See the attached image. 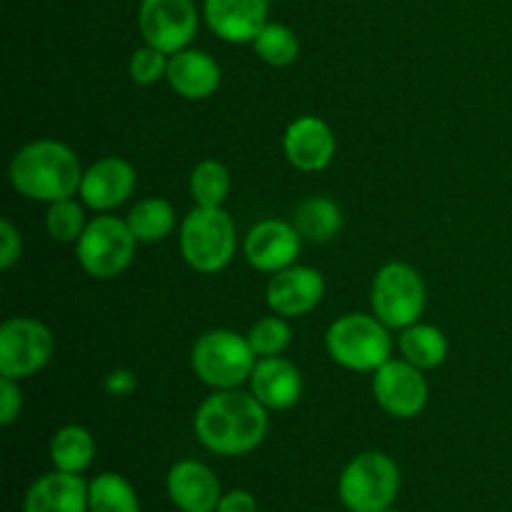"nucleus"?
I'll use <instances>...</instances> for the list:
<instances>
[{
	"label": "nucleus",
	"mask_w": 512,
	"mask_h": 512,
	"mask_svg": "<svg viewBox=\"0 0 512 512\" xmlns=\"http://www.w3.org/2000/svg\"><path fill=\"white\" fill-rule=\"evenodd\" d=\"M258 355L250 348L248 335L230 328H213L200 335L190 350V368L195 378L210 390L243 388L253 375Z\"/></svg>",
	"instance_id": "20e7f679"
},
{
	"label": "nucleus",
	"mask_w": 512,
	"mask_h": 512,
	"mask_svg": "<svg viewBox=\"0 0 512 512\" xmlns=\"http://www.w3.org/2000/svg\"><path fill=\"white\" fill-rule=\"evenodd\" d=\"M400 483V468L388 453L365 450L340 473L338 498L348 512H383L398 500Z\"/></svg>",
	"instance_id": "423d86ee"
},
{
	"label": "nucleus",
	"mask_w": 512,
	"mask_h": 512,
	"mask_svg": "<svg viewBox=\"0 0 512 512\" xmlns=\"http://www.w3.org/2000/svg\"><path fill=\"white\" fill-rule=\"evenodd\" d=\"M23 512H88V480L53 468L25 490Z\"/></svg>",
	"instance_id": "aec40b11"
},
{
	"label": "nucleus",
	"mask_w": 512,
	"mask_h": 512,
	"mask_svg": "<svg viewBox=\"0 0 512 512\" xmlns=\"http://www.w3.org/2000/svg\"><path fill=\"white\" fill-rule=\"evenodd\" d=\"M135 248H138V238L130 230L128 220L100 213L88 220V228L75 243V255H78L80 268L90 278L113 280L130 268Z\"/></svg>",
	"instance_id": "0eeeda50"
},
{
	"label": "nucleus",
	"mask_w": 512,
	"mask_h": 512,
	"mask_svg": "<svg viewBox=\"0 0 512 512\" xmlns=\"http://www.w3.org/2000/svg\"><path fill=\"white\" fill-rule=\"evenodd\" d=\"M295 228L300 230L303 240L310 243H330L343 230V210L333 198L325 195H310L295 208Z\"/></svg>",
	"instance_id": "5701e85b"
},
{
	"label": "nucleus",
	"mask_w": 512,
	"mask_h": 512,
	"mask_svg": "<svg viewBox=\"0 0 512 512\" xmlns=\"http://www.w3.org/2000/svg\"><path fill=\"white\" fill-rule=\"evenodd\" d=\"M235 250L238 230L225 208L195 205L180 223V255L195 273H220L233 263Z\"/></svg>",
	"instance_id": "39448f33"
},
{
	"label": "nucleus",
	"mask_w": 512,
	"mask_h": 512,
	"mask_svg": "<svg viewBox=\"0 0 512 512\" xmlns=\"http://www.w3.org/2000/svg\"><path fill=\"white\" fill-rule=\"evenodd\" d=\"M345 512H348V510H345Z\"/></svg>",
	"instance_id": "c9c22d12"
},
{
	"label": "nucleus",
	"mask_w": 512,
	"mask_h": 512,
	"mask_svg": "<svg viewBox=\"0 0 512 512\" xmlns=\"http://www.w3.org/2000/svg\"><path fill=\"white\" fill-rule=\"evenodd\" d=\"M215 512H260V505H258V498H255L250 490L235 488V490H228V493H223V498H220Z\"/></svg>",
	"instance_id": "72a5a7b5"
},
{
	"label": "nucleus",
	"mask_w": 512,
	"mask_h": 512,
	"mask_svg": "<svg viewBox=\"0 0 512 512\" xmlns=\"http://www.w3.org/2000/svg\"><path fill=\"white\" fill-rule=\"evenodd\" d=\"M20 410H23L20 380L3 378V375H0V423H3L5 428H10V425L20 418Z\"/></svg>",
	"instance_id": "7c9ffc66"
},
{
	"label": "nucleus",
	"mask_w": 512,
	"mask_h": 512,
	"mask_svg": "<svg viewBox=\"0 0 512 512\" xmlns=\"http://www.w3.org/2000/svg\"><path fill=\"white\" fill-rule=\"evenodd\" d=\"M165 80L173 93L183 100H205L218 93L223 83V70L218 60L205 50L185 48L170 55Z\"/></svg>",
	"instance_id": "6ab92c4d"
},
{
	"label": "nucleus",
	"mask_w": 512,
	"mask_h": 512,
	"mask_svg": "<svg viewBox=\"0 0 512 512\" xmlns=\"http://www.w3.org/2000/svg\"><path fill=\"white\" fill-rule=\"evenodd\" d=\"M105 393L113 395V398H128L138 390V375L130 368H113L103 380Z\"/></svg>",
	"instance_id": "473e14b6"
},
{
	"label": "nucleus",
	"mask_w": 512,
	"mask_h": 512,
	"mask_svg": "<svg viewBox=\"0 0 512 512\" xmlns=\"http://www.w3.org/2000/svg\"><path fill=\"white\" fill-rule=\"evenodd\" d=\"M168 60L170 55L163 53V50L153 48V45L148 43L140 45V48L133 50V55H130V80H133L135 85H145V88L160 83V80H165V75H168Z\"/></svg>",
	"instance_id": "c756f323"
},
{
	"label": "nucleus",
	"mask_w": 512,
	"mask_h": 512,
	"mask_svg": "<svg viewBox=\"0 0 512 512\" xmlns=\"http://www.w3.org/2000/svg\"><path fill=\"white\" fill-rule=\"evenodd\" d=\"M85 228H88L85 203L78 195L50 203L45 210V230L55 243H78Z\"/></svg>",
	"instance_id": "cd10ccee"
},
{
	"label": "nucleus",
	"mask_w": 512,
	"mask_h": 512,
	"mask_svg": "<svg viewBox=\"0 0 512 512\" xmlns=\"http://www.w3.org/2000/svg\"><path fill=\"white\" fill-rule=\"evenodd\" d=\"M383 512H403V510H398V508H388V510H383Z\"/></svg>",
	"instance_id": "f704fd0d"
},
{
	"label": "nucleus",
	"mask_w": 512,
	"mask_h": 512,
	"mask_svg": "<svg viewBox=\"0 0 512 512\" xmlns=\"http://www.w3.org/2000/svg\"><path fill=\"white\" fill-rule=\"evenodd\" d=\"M325 298V278L318 268L310 265H290L280 273L270 275L268 288H265V303L270 313L283 315L295 320L313 313Z\"/></svg>",
	"instance_id": "ddd939ff"
},
{
	"label": "nucleus",
	"mask_w": 512,
	"mask_h": 512,
	"mask_svg": "<svg viewBox=\"0 0 512 512\" xmlns=\"http://www.w3.org/2000/svg\"><path fill=\"white\" fill-rule=\"evenodd\" d=\"M55 338L50 328L28 315H15L0 325V375L28 380L50 363Z\"/></svg>",
	"instance_id": "1a4fd4ad"
},
{
	"label": "nucleus",
	"mask_w": 512,
	"mask_h": 512,
	"mask_svg": "<svg viewBox=\"0 0 512 512\" xmlns=\"http://www.w3.org/2000/svg\"><path fill=\"white\" fill-rule=\"evenodd\" d=\"M373 398L390 418L413 420L428 408L430 385L425 370L403 358H390L373 373Z\"/></svg>",
	"instance_id": "9b49d317"
},
{
	"label": "nucleus",
	"mask_w": 512,
	"mask_h": 512,
	"mask_svg": "<svg viewBox=\"0 0 512 512\" xmlns=\"http://www.w3.org/2000/svg\"><path fill=\"white\" fill-rule=\"evenodd\" d=\"M135 185H138V173L133 163L120 155H105L85 168L78 198L95 213H113L115 208L128 203L130 195L135 193Z\"/></svg>",
	"instance_id": "4468645a"
},
{
	"label": "nucleus",
	"mask_w": 512,
	"mask_h": 512,
	"mask_svg": "<svg viewBox=\"0 0 512 512\" xmlns=\"http://www.w3.org/2000/svg\"><path fill=\"white\" fill-rule=\"evenodd\" d=\"M270 0H203V20L215 38L250 45L268 25Z\"/></svg>",
	"instance_id": "dca6fc26"
},
{
	"label": "nucleus",
	"mask_w": 512,
	"mask_h": 512,
	"mask_svg": "<svg viewBox=\"0 0 512 512\" xmlns=\"http://www.w3.org/2000/svg\"><path fill=\"white\" fill-rule=\"evenodd\" d=\"M248 343L258 358H278V355H285L290 343H293V330H290L288 318L273 313L255 320L253 328L248 330Z\"/></svg>",
	"instance_id": "c85d7f7f"
},
{
	"label": "nucleus",
	"mask_w": 512,
	"mask_h": 512,
	"mask_svg": "<svg viewBox=\"0 0 512 512\" xmlns=\"http://www.w3.org/2000/svg\"><path fill=\"white\" fill-rule=\"evenodd\" d=\"M230 170L220 160L205 158L193 168L188 180L190 198L200 208H223L230 195Z\"/></svg>",
	"instance_id": "a878e982"
},
{
	"label": "nucleus",
	"mask_w": 512,
	"mask_h": 512,
	"mask_svg": "<svg viewBox=\"0 0 512 512\" xmlns=\"http://www.w3.org/2000/svg\"><path fill=\"white\" fill-rule=\"evenodd\" d=\"M128 225L138 243H160L168 235H173L175 225H178V215L175 208L160 195H150V198L138 200L128 213Z\"/></svg>",
	"instance_id": "b1692460"
},
{
	"label": "nucleus",
	"mask_w": 512,
	"mask_h": 512,
	"mask_svg": "<svg viewBox=\"0 0 512 512\" xmlns=\"http://www.w3.org/2000/svg\"><path fill=\"white\" fill-rule=\"evenodd\" d=\"M398 348L400 358L408 360V363H413L420 370L440 368L450 355L448 335L438 325L423 323V320L400 330Z\"/></svg>",
	"instance_id": "412c9836"
},
{
	"label": "nucleus",
	"mask_w": 512,
	"mask_h": 512,
	"mask_svg": "<svg viewBox=\"0 0 512 512\" xmlns=\"http://www.w3.org/2000/svg\"><path fill=\"white\" fill-rule=\"evenodd\" d=\"M83 163L68 143L40 138L25 143L13 155L8 168L10 185L18 195L33 203H58L75 198L83 183Z\"/></svg>",
	"instance_id": "f03ea898"
},
{
	"label": "nucleus",
	"mask_w": 512,
	"mask_h": 512,
	"mask_svg": "<svg viewBox=\"0 0 512 512\" xmlns=\"http://www.w3.org/2000/svg\"><path fill=\"white\" fill-rule=\"evenodd\" d=\"M165 490L180 512H215L223 498V485L215 470L193 458L173 463L165 475Z\"/></svg>",
	"instance_id": "f3484780"
},
{
	"label": "nucleus",
	"mask_w": 512,
	"mask_h": 512,
	"mask_svg": "<svg viewBox=\"0 0 512 512\" xmlns=\"http://www.w3.org/2000/svg\"><path fill=\"white\" fill-rule=\"evenodd\" d=\"M255 55L270 68H288L300 58V38L290 25L273 23L268 20L263 30L255 35L253 43Z\"/></svg>",
	"instance_id": "bb28decb"
},
{
	"label": "nucleus",
	"mask_w": 512,
	"mask_h": 512,
	"mask_svg": "<svg viewBox=\"0 0 512 512\" xmlns=\"http://www.w3.org/2000/svg\"><path fill=\"white\" fill-rule=\"evenodd\" d=\"M23 255V235L8 218L0 220V268L8 273Z\"/></svg>",
	"instance_id": "2f4dec72"
},
{
	"label": "nucleus",
	"mask_w": 512,
	"mask_h": 512,
	"mask_svg": "<svg viewBox=\"0 0 512 512\" xmlns=\"http://www.w3.org/2000/svg\"><path fill=\"white\" fill-rule=\"evenodd\" d=\"M270 410L253 393L213 390L193 415V433L205 450L223 458H243L265 443Z\"/></svg>",
	"instance_id": "f257e3e1"
},
{
	"label": "nucleus",
	"mask_w": 512,
	"mask_h": 512,
	"mask_svg": "<svg viewBox=\"0 0 512 512\" xmlns=\"http://www.w3.org/2000/svg\"><path fill=\"white\" fill-rule=\"evenodd\" d=\"M303 248V235L293 220L268 218L255 223L243 240V255L255 270L275 275L290 268Z\"/></svg>",
	"instance_id": "f8f14e48"
},
{
	"label": "nucleus",
	"mask_w": 512,
	"mask_h": 512,
	"mask_svg": "<svg viewBox=\"0 0 512 512\" xmlns=\"http://www.w3.org/2000/svg\"><path fill=\"white\" fill-rule=\"evenodd\" d=\"M393 330L373 313H345L325 330V350L335 365L373 375L393 358Z\"/></svg>",
	"instance_id": "7ed1b4c3"
},
{
	"label": "nucleus",
	"mask_w": 512,
	"mask_h": 512,
	"mask_svg": "<svg viewBox=\"0 0 512 512\" xmlns=\"http://www.w3.org/2000/svg\"><path fill=\"white\" fill-rule=\"evenodd\" d=\"M248 385L250 393L270 413H285V410L295 408L300 403V398H303V373L285 355H278V358H258Z\"/></svg>",
	"instance_id": "a211bd4d"
},
{
	"label": "nucleus",
	"mask_w": 512,
	"mask_h": 512,
	"mask_svg": "<svg viewBox=\"0 0 512 512\" xmlns=\"http://www.w3.org/2000/svg\"><path fill=\"white\" fill-rule=\"evenodd\" d=\"M88 512H143L140 495L125 475L100 473L88 480Z\"/></svg>",
	"instance_id": "393cba45"
},
{
	"label": "nucleus",
	"mask_w": 512,
	"mask_h": 512,
	"mask_svg": "<svg viewBox=\"0 0 512 512\" xmlns=\"http://www.w3.org/2000/svg\"><path fill=\"white\" fill-rule=\"evenodd\" d=\"M428 305V288L410 263H385L370 285V308L390 330H405L418 323Z\"/></svg>",
	"instance_id": "6e6552de"
},
{
	"label": "nucleus",
	"mask_w": 512,
	"mask_h": 512,
	"mask_svg": "<svg viewBox=\"0 0 512 512\" xmlns=\"http://www.w3.org/2000/svg\"><path fill=\"white\" fill-rule=\"evenodd\" d=\"M95 450H98V445H95L93 433L88 428H83V425H63L50 438L48 453L55 470L83 475L93 465Z\"/></svg>",
	"instance_id": "4be33fe9"
},
{
	"label": "nucleus",
	"mask_w": 512,
	"mask_h": 512,
	"mask_svg": "<svg viewBox=\"0 0 512 512\" xmlns=\"http://www.w3.org/2000/svg\"><path fill=\"white\" fill-rule=\"evenodd\" d=\"M200 28L195 0H140L138 30L143 40L173 55L193 45Z\"/></svg>",
	"instance_id": "9d476101"
},
{
	"label": "nucleus",
	"mask_w": 512,
	"mask_h": 512,
	"mask_svg": "<svg viewBox=\"0 0 512 512\" xmlns=\"http://www.w3.org/2000/svg\"><path fill=\"white\" fill-rule=\"evenodd\" d=\"M283 153L293 168L303 173H320L333 163L338 140L333 128L318 115H300L290 120L283 133Z\"/></svg>",
	"instance_id": "2eb2a0df"
}]
</instances>
